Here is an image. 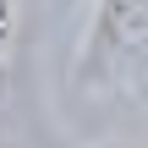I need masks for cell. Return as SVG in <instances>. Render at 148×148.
Here are the masks:
<instances>
[{
    "instance_id": "obj_1",
    "label": "cell",
    "mask_w": 148,
    "mask_h": 148,
    "mask_svg": "<svg viewBox=\"0 0 148 148\" xmlns=\"http://www.w3.org/2000/svg\"><path fill=\"white\" fill-rule=\"evenodd\" d=\"M82 71L104 82H143L148 71V0H99Z\"/></svg>"
},
{
    "instance_id": "obj_2",
    "label": "cell",
    "mask_w": 148,
    "mask_h": 148,
    "mask_svg": "<svg viewBox=\"0 0 148 148\" xmlns=\"http://www.w3.org/2000/svg\"><path fill=\"white\" fill-rule=\"evenodd\" d=\"M11 38H16V0H0V60H5Z\"/></svg>"
}]
</instances>
